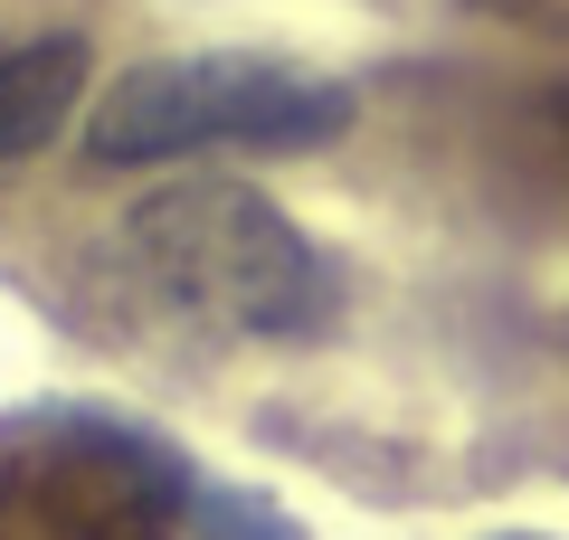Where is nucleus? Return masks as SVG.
I'll list each match as a JSON object with an SVG mask.
<instances>
[{
  "mask_svg": "<svg viewBox=\"0 0 569 540\" xmlns=\"http://www.w3.org/2000/svg\"><path fill=\"white\" fill-rule=\"evenodd\" d=\"M123 257L171 313L238 341H313L342 313L332 257L247 180H171L123 219Z\"/></svg>",
  "mask_w": 569,
  "mask_h": 540,
  "instance_id": "nucleus-1",
  "label": "nucleus"
},
{
  "mask_svg": "<svg viewBox=\"0 0 569 540\" xmlns=\"http://www.w3.org/2000/svg\"><path fill=\"white\" fill-rule=\"evenodd\" d=\"M351 86L313 67L257 58V48H190V58H142L86 114L96 171H162L200 152H313L351 133Z\"/></svg>",
  "mask_w": 569,
  "mask_h": 540,
  "instance_id": "nucleus-2",
  "label": "nucleus"
},
{
  "mask_svg": "<svg viewBox=\"0 0 569 540\" xmlns=\"http://www.w3.org/2000/svg\"><path fill=\"white\" fill-rule=\"evenodd\" d=\"M86 77H96V58H86V39H20L0 48V161H29L39 142L67 133V114H77Z\"/></svg>",
  "mask_w": 569,
  "mask_h": 540,
  "instance_id": "nucleus-3",
  "label": "nucleus"
},
{
  "mask_svg": "<svg viewBox=\"0 0 569 540\" xmlns=\"http://www.w3.org/2000/svg\"><path fill=\"white\" fill-rule=\"evenodd\" d=\"M190 540H305L266 493H238V483H200L190 493Z\"/></svg>",
  "mask_w": 569,
  "mask_h": 540,
  "instance_id": "nucleus-4",
  "label": "nucleus"
},
{
  "mask_svg": "<svg viewBox=\"0 0 569 540\" xmlns=\"http://www.w3.org/2000/svg\"><path fill=\"white\" fill-rule=\"evenodd\" d=\"M493 540H550V531H493Z\"/></svg>",
  "mask_w": 569,
  "mask_h": 540,
  "instance_id": "nucleus-5",
  "label": "nucleus"
}]
</instances>
